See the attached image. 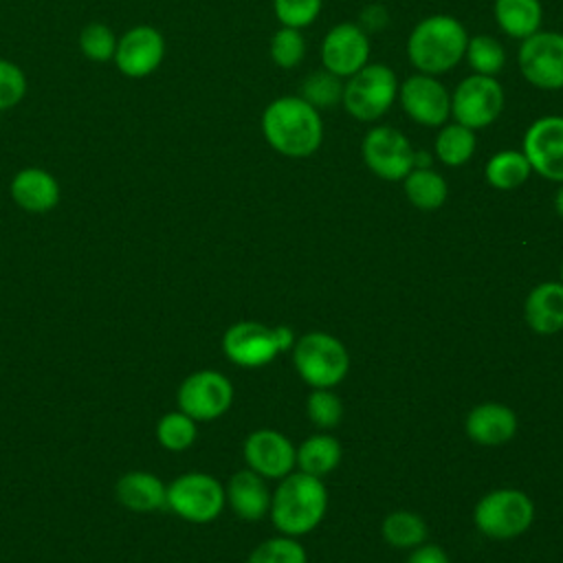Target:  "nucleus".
<instances>
[{"label":"nucleus","mask_w":563,"mask_h":563,"mask_svg":"<svg viewBox=\"0 0 563 563\" xmlns=\"http://www.w3.org/2000/svg\"><path fill=\"white\" fill-rule=\"evenodd\" d=\"M319 53L325 70L347 79L369 62V37L361 24L341 22L325 33Z\"/></svg>","instance_id":"15"},{"label":"nucleus","mask_w":563,"mask_h":563,"mask_svg":"<svg viewBox=\"0 0 563 563\" xmlns=\"http://www.w3.org/2000/svg\"><path fill=\"white\" fill-rule=\"evenodd\" d=\"M273 334H275V341H277L279 354H282V352H288V350H290V347H295V343H297L295 332H292L288 325H277V328H273Z\"/></svg>","instance_id":"39"},{"label":"nucleus","mask_w":563,"mask_h":563,"mask_svg":"<svg viewBox=\"0 0 563 563\" xmlns=\"http://www.w3.org/2000/svg\"><path fill=\"white\" fill-rule=\"evenodd\" d=\"M493 15L497 26L512 40H526L543 22L541 0H495Z\"/></svg>","instance_id":"23"},{"label":"nucleus","mask_w":563,"mask_h":563,"mask_svg":"<svg viewBox=\"0 0 563 563\" xmlns=\"http://www.w3.org/2000/svg\"><path fill=\"white\" fill-rule=\"evenodd\" d=\"M532 174V167L521 150H499L495 152L484 167V176L490 187L510 191L521 187Z\"/></svg>","instance_id":"27"},{"label":"nucleus","mask_w":563,"mask_h":563,"mask_svg":"<svg viewBox=\"0 0 563 563\" xmlns=\"http://www.w3.org/2000/svg\"><path fill=\"white\" fill-rule=\"evenodd\" d=\"M554 211L563 218V183H559V189L554 194Z\"/></svg>","instance_id":"40"},{"label":"nucleus","mask_w":563,"mask_h":563,"mask_svg":"<svg viewBox=\"0 0 563 563\" xmlns=\"http://www.w3.org/2000/svg\"><path fill=\"white\" fill-rule=\"evenodd\" d=\"M292 361L301 380L314 389H332L350 369V354L345 345L325 332H308L297 339Z\"/></svg>","instance_id":"5"},{"label":"nucleus","mask_w":563,"mask_h":563,"mask_svg":"<svg viewBox=\"0 0 563 563\" xmlns=\"http://www.w3.org/2000/svg\"><path fill=\"white\" fill-rule=\"evenodd\" d=\"M233 402L231 380L216 369L189 374L178 389V407L194 420H216Z\"/></svg>","instance_id":"12"},{"label":"nucleus","mask_w":563,"mask_h":563,"mask_svg":"<svg viewBox=\"0 0 563 563\" xmlns=\"http://www.w3.org/2000/svg\"><path fill=\"white\" fill-rule=\"evenodd\" d=\"M361 156L374 176L396 183L413 169L416 150L400 130L374 125L361 141Z\"/></svg>","instance_id":"10"},{"label":"nucleus","mask_w":563,"mask_h":563,"mask_svg":"<svg viewBox=\"0 0 563 563\" xmlns=\"http://www.w3.org/2000/svg\"><path fill=\"white\" fill-rule=\"evenodd\" d=\"M227 504L222 484L207 473H185L167 486V506L185 521L209 523Z\"/></svg>","instance_id":"8"},{"label":"nucleus","mask_w":563,"mask_h":563,"mask_svg":"<svg viewBox=\"0 0 563 563\" xmlns=\"http://www.w3.org/2000/svg\"><path fill=\"white\" fill-rule=\"evenodd\" d=\"M464 429L473 442L497 446L517 433V416L501 402H482L468 411Z\"/></svg>","instance_id":"19"},{"label":"nucleus","mask_w":563,"mask_h":563,"mask_svg":"<svg viewBox=\"0 0 563 563\" xmlns=\"http://www.w3.org/2000/svg\"><path fill=\"white\" fill-rule=\"evenodd\" d=\"M466 26L446 13L422 18L407 37V57L418 73L440 77L453 70L466 53Z\"/></svg>","instance_id":"2"},{"label":"nucleus","mask_w":563,"mask_h":563,"mask_svg":"<svg viewBox=\"0 0 563 563\" xmlns=\"http://www.w3.org/2000/svg\"><path fill=\"white\" fill-rule=\"evenodd\" d=\"M341 455H343V449L336 438L328 433H317L297 446L295 464L299 466V471L308 475L323 477L339 466Z\"/></svg>","instance_id":"24"},{"label":"nucleus","mask_w":563,"mask_h":563,"mask_svg":"<svg viewBox=\"0 0 563 563\" xmlns=\"http://www.w3.org/2000/svg\"><path fill=\"white\" fill-rule=\"evenodd\" d=\"M517 64L523 79L539 90H563V33L537 31L521 40Z\"/></svg>","instance_id":"9"},{"label":"nucleus","mask_w":563,"mask_h":563,"mask_svg":"<svg viewBox=\"0 0 563 563\" xmlns=\"http://www.w3.org/2000/svg\"><path fill=\"white\" fill-rule=\"evenodd\" d=\"M117 499L134 512H152L167 506V486L152 473L130 471L117 482Z\"/></svg>","instance_id":"22"},{"label":"nucleus","mask_w":563,"mask_h":563,"mask_svg":"<svg viewBox=\"0 0 563 563\" xmlns=\"http://www.w3.org/2000/svg\"><path fill=\"white\" fill-rule=\"evenodd\" d=\"M11 200L29 213H46L59 202L57 178L42 167H24L9 183Z\"/></svg>","instance_id":"18"},{"label":"nucleus","mask_w":563,"mask_h":563,"mask_svg":"<svg viewBox=\"0 0 563 563\" xmlns=\"http://www.w3.org/2000/svg\"><path fill=\"white\" fill-rule=\"evenodd\" d=\"M222 352L240 367H262L279 354V347L273 328L257 321H238L224 332Z\"/></svg>","instance_id":"16"},{"label":"nucleus","mask_w":563,"mask_h":563,"mask_svg":"<svg viewBox=\"0 0 563 563\" xmlns=\"http://www.w3.org/2000/svg\"><path fill=\"white\" fill-rule=\"evenodd\" d=\"M328 508V490L321 477L303 471L288 473L271 497V517L286 537H301L314 530Z\"/></svg>","instance_id":"3"},{"label":"nucleus","mask_w":563,"mask_h":563,"mask_svg":"<svg viewBox=\"0 0 563 563\" xmlns=\"http://www.w3.org/2000/svg\"><path fill=\"white\" fill-rule=\"evenodd\" d=\"M246 563H308V556L295 537L284 534L260 543Z\"/></svg>","instance_id":"33"},{"label":"nucleus","mask_w":563,"mask_h":563,"mask_svg":"<svg viewBox=\"0 0 563 563\" xmlns=\"http://www.w3.org/2000/svg\"><path fill=\"white\" fill-rule=\"evenodd\" d=\"M306 57V37L299 29L279 26L271 37V59L279 68H295Z\"/></svg>","instance_id":"34"},{"label":"nucleus","mask_w":563,"mask_h":563,"mask_svg":"<svg viewBox=\"0 0 563 563\" xmlns=\"http://www.w3.org/2000/svg\"><path fill=\"white\" fill-rule=\"evenodd\" d=\"M561 284H563V264H561Z\"/></svg>","instance_id":"41"},{"label":"nucleus","mask_w":563,"mask_h":563,"mask_svg":"<svg viewBox=\"0 0 563 563\" xmlns=\"http://www.w3.org/2000/svg\"><path fill=\"white\" fill-rule=\"evenodd\" d=\"M464 59L473 73L497 77L506 64V48L493 35H468Z\"/></svg>","instance_id":"29"},{"label":"nucleus","mask_w":563,"mask_h":563,"mask_svg":"<svg viewBox=\"0 0 563 563\" xmlns=\"http://www.w3.org/2000/svg\"><path fill=\"white\" fill-rule=\"evenodd\" d=\"M398 101L405 114L424 128H440L451 117V95L433 75H409L398 86Z\"/></svg>","instance_id":"11"},{"label":"nucleus","mask_w":563,"mask_h":563,"mask_svg":"<svg viewBox=\"0 0 563 563\" xmlns=\"http://www.w3.org/2000/svg\"><path fill=\"white\" fill-rule=\"evenodd\" d=\"M299 97H303L319 112L330 110L343 99V79L325 68H317L301 81Z\"/></svg>","instance_id":"30"},{"label":"nucleus","mask_w":563,"mask_h":563,"mask_svg":"<svg viewBox=\"0 0 563 563\" xmlns=\"http://www.w3.org/2000/svg\"><path fill=\"white\" fill-rule=\"evenodd\" d=\"M156 438L167 451H185L196 440V420L183 411H169L158 420Z\"/></svg>","instance_id":"32"},{"label":"nucleus","mask_w":563,"mask_h":563,"mask_svg":"<svg viewBox=\"0 0 563 563\" xmlns=\"http://www.w3.org/2000/svg\"><path fill=\"white\" fill-rule=\"evenodd\" d=\"M405 563H451L449 554L435 543H420Z\"/></svg>","instance_id":"38"},{"label":"nucleus","mask_w":563,"mask_h":563,"mask_svg":"<svg viewBox=\"0 0 563 563\" xmlns=\"http://www.w3.org/2000/svg\"><path fill=\"white\" fill-rule=\"evenodd\" d=\"M398 77L387 64H365L343 84V108L363 123L378 121L398 99Z\"/></svg>","instance_id":"4"},{"label":"nucleus","mask_w":563,"mask_h":563,"mask_svg":"<svg viewBox=\"0 0 563 563\" xmlns=\"http://www.w3.org/2000/svg\"><path fill=\"white\" fill-rule=\"evenodd\" d=\"M402 187L407 200L422 211L440 209L449 196V185L444 176L431 167H413L402 178Z\"/></svg>","instance_id":"25"},{"label":"nucleus","mask_w":563,"mask_h":563,"mask_svg":"<svg viewBox=\"0 0 563 563\" xmlns=\"http://www.w3.org/2000/svg\"><path fill=\"white\" fill-rule=\"evenodd\" d=\"M477 147L475 130L462 125V123H444L440 125V132L433 141V154L440 163L446 167H462L466 165Z\"/></svg>","instance_id":"26"},{"label":"nucleus","mask_w":563,"mask_h":563,"mask_svg":"<svg viewBox=\"0 0 563 563\" xmlns=\"http://www.w3.org/2000/svg\"><path fill=\"white\" fill-rule=\"evenodd\" d=\"M323 9V0H273V13L282 26H310Z\"/></svg>","instance_id":"36"},{"label":"nucleus","mask_w":563,"mask_h":563,"mask_svg":"<svg viewBox=\"0 0 563 563\" xmlns=\"http://www.w3.org/2000/svg\"><path fill=\"white\" fill-rule=\"evenodd\" d=\"M117 33L103 24V22H88L81 31H79V51L86 59L103 64V62H112L114 51H117Z\"/></svg>","instance_id":"31"},{"label":"nucleus","mask_w":563,"mask_h":563,"mask_svg":"<svg viewBox=\"0 0 563 563\" xmlns=\"http://www.w3.org/2000/svg\"><path fill=\"white\" fill-rule=\"evenodd\" d=\"M534 519L532 499L517 488H497L486 493L475 510L477 530L495 541H508L523 534Z\"/></svg>","instance_id":"6"},{"label":"nucleus","mask_w":563,"mask_h":563,"mask_svg":"<svg viewBox=\"0 0 563 563\" xmlns=\"http://www.w3.org/2000/svg\"><path fill=\"white\" fill-rule=\"evenodd\" d=\"M532 172L552 183H563V117L545 114L534 119L521 143Z\"/></svg>","instance_id":"13"},{"label":"nucleus","mask_w":563,"mask_h":563,"mask_svg":"<svg viewBox=\"0 0 563 563\" xmlns=\"http://www.w3.org/2000/svg\"><path fill=\"white\" fill-rule=\"evenodd\" d=\"M224 495L231 510L244 521H260L271 510V490L264 477L251 468L233 473Z\"/></svg>","instance_id":"20"},{"label":"nucleus","mask_w":563,"mask_h":563,"mask_svg":"<svg viewBox=\"0 0 563 563\" xmlns=\"http://www.w3.org/2000/svg\"><path fill=\"white\" fill-rule=\"evenodd\" d=\"M297 449L275 429H257L244 440V460L262 477L282 479L295 468Z\"/></svg>","instance_id":"17"},{"label":"nucleus","mask_w":563,"mask_h":563,"mask_svg":"<svg viewBox=\"0 0 563 563\" xmlns=\"http://www.w3.org/2000/svg\"><path fill=\"white\" fill-rule=\"evenodd\" d=\"M526 321L539 334H554L563 330V284L543 282L526 297Z\"/></svg>","instance_id":"21"},{"label":"nucleus","mask_w":563,"mask_h":563,"mask_svg":"<svg viewBox=\"0 0 563 563\" xmlns=\"http://www.w3.org/2000/svg\"><path fill=\"white\" fill-rule=\"evenodd\" d=\"M165 59V37L152 24H136L128 29L114 51V66L123 77L143 79L150 77Z\"/></svg>","instance_id":"14"},{"label":"nucleus","mask_w":563,"mask_h":563,"mask_svg":"<svg viewBox=\"0 0 563 563\" xmlns=\"http://www.w3.org/2000/svg\"><path fill=\"white\" fill-rule=\"evenodd\" d=\"M506 103L504 88L497 77L471 73L451 92V117L471 130L493 125Z\"/></svg>","instance_id":"7"},{"label":"nucleus","mask_w":563,"mask_h":563,"mask_svg":"<svg viewBox=\"0 0 563 563\" xmlns=\"http://www.w3.org/2000/svg\"><path fill=\"white\" fill-rule=\"evenodd\" d=\"M26 75L11 59L0 57V112L15 108L26 95Z\"/></svg>","instance_id":"37"},{"label":"nucleus","mask_w":563,"mask_h":563,"mask_svg":"<svg viewBox=\"0 0 563 563\" xmlns=\"http://www.w3.org/2000/svg\"><path fill=\"white\" fill-rule=\"evenodd\" d=\"M262 134L282 156L308 158L323 141L321 112L299 95L277 97L262 112Z\"/></svg>","instance_id":"1"},{"label":"nucleus","mask_w":563,"mask_h":563,"mask_svg":"<svg viewBox=\"0 0 563 563\" xmlns=\"http://www.w3.org/2000/svg\"><path fill=\"white\" fill-rule=\"evenodd\" d=\"M306 413L319 429H334L343 418V402L332 389H314L306 400Z\"/></svg>","instance_id":"35"},{"label":"nucleus","mask_w":563,"mask_h":563,"mask_svg":"<svg viewBox=\"0 0 563 563\" xmlns=\"http://www.w3.org/2000/svg\"><path fill=\"white\" fill-rule=\"evenodd\" d=\"M380 532L389 545L405 550V548H418L420 543H424L429 528L420 515L409 510H396L383 519Z\"/></svg>","instance_id":"28"}]
</instances>
